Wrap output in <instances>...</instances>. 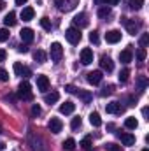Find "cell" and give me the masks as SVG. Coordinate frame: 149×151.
<instances>
[{
	"label": "cell",
	"instance_id": "obj_1",
	"mask_svg": "<svg viewBox=\"0 0 149 151\" xmlns=\"http://www.w3.org/2000/svg\"><path fill=\"white\" fill-rule=\"evenodd\" d=\"M27 142H28V146H30V150L32 151H49V148L46 146V142H44V139L35 134L34 130H28V134H27Z\"/></svg>",
	"mask_w": 149,
	"mask_h": 151
},
{
	"label": "cell",
	"instance_id": "obj_2",
	"mask_svg": "<svg viewBox=\"0 0 149 151\" xmlns=\"http://www.w3.org/2000/svg\"><path fill=\"white\" fill-rule=\"evenodd\" d=\"M18 97L21 100H32L34 99V93H32V86L28 81H21L19 83V88H18Z\"/></svg>",
	"mask_w": 149,
	"mask_h": 151
},
{
	"label": "cell",
	"instance_id": "obj_3",
	"mask_svg": "<svg viewBox=\"0 0 149 151\" xmlns=\"http://www.w3.org/2000/svg\"><path fill=\"white\" fill-rule=\"evenodd\" d=\"M77 4H79V0H54V5H56L60 11H63V12L72 11Z\"/></svg>",
	"mask_w": 149,
	"mask_h": 151
},
{
	"label": "cell",
	"instance_id": "obj_4",
	"mask_svg": "<svg viewBox=\"0 0 149 151\" xmlns=\"http://www.w3.org/2000/svg\"><path fill=\"white\" fill-rule=\"evenodd\" d=\"M121 23L126 27V30H128V34L130 35H135V34H139V30H140V23L139 21H130L128 18H121Z\"/></svg>",
	"mask_w": 149,
	"mask_h": 151
},
{
	"label": "cell",
	"instance_id": "obj_5",
	"mask_svg": "<svg viewBox=\"0 0 149 151\" xmlns=\"http://www.w3.org/2000/svg\"><path fill=\"white\" fill-rule=\"evenodd\" d=\"M49 55H51V60L53 62H60L62 56H63V47L60 42H53L51 44V49H49Z\"/></svg>",
	"mask_w": 149,
	"mask_h": 151
},
{
	"label": "cell",
	"instance_id": "obj_6",
	"mask_svg": "<svg viewBox=\"0 0 149 151\" xmlns=\"http://www.w3.org/2000/svg\"><path fill=\"white\" fill-rule=\"evenodd\" d=\"M81 30L79 28H75V27H70V28H67V32H65V39L70 42V44H77L79 40H81Z\"/></svg>",
	"mask_w": 149,
	"mask_h": 151
},
{
	"label": "cell",
	"instance_id": "obj_7",
	"mask_svg": "<svg viewBox=\"0 0 149 151\" xmlns=\"http://www.w3.org/2000/svg\"><path fill=\"white\" fill-rule=\"evenodd\" d=\"M12 69H14V74H16V76H21V77H25V79L32 76V70H30V69H28L27 65H21L19 62H16Z\"/></svg>",
	"mask_w": 149,
	"mask_h": 151
},
{
	"label": "cell",
	"instance_id": "obj_8",
	"mask_svg": "<svg viewBox=\"0 0 149 151\" xmlns=\"http://www.w3.org/2000/svg\"><path fill=\"white\" fill-rule=\"evenodd\" d=\"M72 21H74L75 28H86V27L90 25V21H88V16H86L84 12H79V14H75Z\"/></svg>",
	"mask_w": 149,
	"mask_h": 151
},
{
	"label": "cell",
	"instance_id": "obj_9",
	"mask_svg": "<svg viewBox=\"0 0 149 151\" xmlns=\"http://www.w3.org/2000/svg\"><path fill=\"white\" fill-rule=\"evenodd\" d=\"M47 128H49V132H53V134H60L62 128H63V123H62L60 118H51L49 123H47Z\"/></svg>",
	"mask_w": 149,
	"mask_h": 151
},
{
	"label": "cell",
	"instance_id": "obj_10",
	"mask_svg": "<svg viewBox=\"0 0 149 151\" xmlns=\"http://www.w3.org/2000/svg\"><path fill=\"white\" fill-rule=\"evenodd\" d=\"M105 111H107L109 114H121L123 111H125V107H123L119 102L114 100V102H109V104L105 106Z\"/></svg>",
	"mask_w": 149,
	"mask_h": 151
},
{
	"label": "cell",
	"instance_id": "obj_11",
	"mask_svg": "<svg viewBox=\"0 0 149 151\" xmlns=\"http://www.w3.org/2000/svg\"><path fill=\"white\" fill-rule=\"evenodd\" d=\"M100 67H102V70H105V72H112L114 70V62H112L111 56H102L100 58Z\"/></svg>",
	"mask_w": 149,
	"mask_h": 151
},
{
	"label": "cell",
	"instance_id": "obj_12",
	"mask_svg": "<svg viewBox=\"0 0 149 151\" xmlns=\"http://www.w3.org/2000/svg\"><path fill=\"white\" fill-rule=\"evenodd\" d=\"M91 62H93V51L90 47H84L81 51V63L82 65H90Z\"/></svg>",
	"mask_w": 149,
	"mask_h": 151
},
{
	"label": "cell",
	"instance_id": "obj_13",
	"mask_svg": "<svg viewBox=\"0 0 149 151\" xmlns=\"http://www.w3.org/2000/svg\"><path fill=\"white\" fill-rule=\"evenodd\" d=\"M117 137L121 139V142L125 146H133L135 144V135L132 134H126V132H117Z\"/></svg>",
	"mask_w": 149,
	"mask_h": 151
},
{
	"label": "cell",
	"instance_id": "obj_14",
	"mask_svg": "<svg viewBox=\"0 0 149 151\" xmlns=\"http://www.w3.org/2000/svg\"><path fill=\"white\" fill-rule=\"evenodd\" d=\"M102 72L100 70H93V72H88V76H86V79H88V83L90 84H100L102 83Z\"/></svg>",
	"mask_w": 149,
	"mask_h": 151
},
{
	"label": "cell",
	"instance_id": "obj_15",
	"mask_svg": "<svg viewBox=\"0 0 149 151\" xmlns=\"http://www.w3.org/2000/svg\"><path fill=\"white\" fill-rule=\"evenodd\" d=\"M37 90L39 91H47L49 90V79H47V76H37Z\"/></svg>",
	"mask_w": 149,
	"mask_h": 151
},
{
	"label": "cell",
	"instance_id": "obj_16",
	"mask_svg": "<svg viewBox=\"0 0 149 151\" xmlns=\"http://www.w3.org/2000/svg\"><path fill=\"white\" fill-rule=\"evenodd\" d=\"M105 40H107L109 44L119 42V40H121V32H119V30H109V32L105 34Z\"/></svg>",
	"mask_w": 149,
	"mask_h": 151
},
{
	"label": "cell",
	"instance_id": "obj_17",
	"mask_svg": "<svg viewBox=\"0 0 149 151\" xmlns=\"http://www.w3.org/2000/svg\"><path fill=\"white\" fill-rule=\"evenodd\" d=\"M34 16H35L34 7H23V11H21V19L23 21H32Z\"/></svg>",
	"mask_w": 149,
	"mask_h": 151
},
{
	"label": "cell",
	"instance_id": "obj_18",
	"mask_svg": "<svg viewBox=\"0 0 149 151\" xmlns=\"http://www.w3.org/2000/svg\"><path fill=\"white\" fill-rule=\"evenodd\" d=\"M58 100H60V93L54 91V90H53L51 93H46V95H44V102L49 104V106H51V104H56Z\"/></svg>",
	"mask_w": 149,
	"mask_h": 151
},
{
	"label": "cell",
	"instance_id": "obj_19",
	"mask_svg": "<svg viewBox=\"0 0 149 151\" xmlns=\"http://www.w3.org/2000/svg\"><path fill=\"white\" fill-rule=\"evenodd\" d=\"M19 37H21L23 42H27V44H28V42H32V40H34V30H32V28H23V30L19 32Z\"/></svg>",
	"mask_w": 149,
	"mask_h": 151
},
{
	"label": "cell",
	"instance_id": "obj_20",
	"mask_svg": "<svg viewBox=\"0 0 149 151\" xmlns=\"http://www.w3.org/2000/svg\"><path fill=\"white\" fill-rule=\"evenodd\" d=\"M74 109H75V104L74 102H70V100H67L65 104L60 106V113L62 114H72L74 113Z\"/></svg>",
	"mask_w": 149,
	"mask_h": 151
},
{
	"label": "cell",
	"instance_id": "obj_21",
	"mask_svg": "<svg viewBox=\"0 0 149 151\" xmlns=\"http://www.w3.org/2000/svg\"><path fill=\"white\" fill-rule=\"evenodd\" d=\"M132 58H133V55H132V49H130V47H126V49H123V51L119 53V60H121L123 63H130Z\"/></svg>",
	"mask_w": 149,
	"mask_h": 151
},
{
	"label": "cell",
	"instance_id": "obj_22",
	"mask_svg": "<svg viewBox=\"0 0 149 151\" xmlns=\"http://www.w3.org/2000/svg\"><path fill=\"white\" fill-rule=\"evenodd\" d=\"M75 93H77V97H79L84 104H90L91 99H93V95H91L90 91H86V90H75Z\"/></svg>",
	"mask_w": 149,
	"mask_h": 151
},
{
	"label": "cell",
	"instance_id": "obj_23",
	"mask_svg": "<svg viewBox=\"0 0 149 151\" xmlns=\"http://www.w3.org/2000/svg\"><path fill=\"white\" fill-rule=\"evenodd\" d=\"M16 23H18V19H16V12L11 11V12L4 18V25H5V27H14Z\"/></svg>",
	"mask_w": 149,
	"mask_h": 151
},
{
	"label": "cell",
	"instance_id": "obj_24",
	"mask_svg": "<svg viewBox=\"0 0 149 151\" xmlns=\"http://www.w3.org/2000/svg\"><path fill=\"white\" fill-rule=\"evenodd\" d=\"M125 127H126L128 130H135V128L139 127V121H137L133 116H130V118H126V119H125Z\"/></svg>",
	"mask_w": 149,
	"mask_h": 151
},
{
	"label": "cell",
	"instance_id": "obj_25",
	"mask_svg": "<svg viewBox=\"0 0 149 151\" xmlns=\"http://www.w3.org/2000/svg\"><path fill=\"white\" fill-rule=\"evenodd\" d=\"M34 60H35V62H39V63H44V62L47 60V55H46V51L37 49V51L34 53Z\"/></svg>",
	"mask_w": 149,
	"mask_h": 151
},
{
	"label": "cell",
	"instance_id": "obj_26",
	"mask_svg": "<svg viewBox=\"0 0 149 151\" xmlns=\"http://www.w3.org/2000/svg\"><path fill=\"white\" fill-rule=\"evenodd\" d=\"M90 123H91L93 127H100V125H102L100 114H98V113H91V114H90Z\"/></svg>",
	"mask_w": 149,
	"mask_h": 151
},
{
	"label": "cell",
	"instance_id": "obj_27",
	"mask_svg": "<svg viewBox=\"0 0 149 151\" xmlns=\"http://www.w3.org/2000/svg\"><path fill=\"white\" fill-rule=\"evenodd\" d=\"M128 5H130V9H132V11H140V9H142V5H144V0H130V2H128Z\"/></svg>",
	"mask_w": 149,
	"mask_h": 151
},
{
	"label": "cell",
	"instance_id": "obj_28",
	"mask_svg": "<svg viewBox=\"0 0 149 151\" xmlns=\"http://www.w3.org/2000/svg\"><path fill=\"white\" fill-rule=\"evenodd\" d=\"M148 84H149V81H148L146 76H139V77H137V86H139V90H146Z\"/></svg>",
	"mask_w": 149,
	"mask_h": 151
},
{
	"label": "cell",
	"instance_id": "obj_29",
	"mask_svg": "<svg viewBox=\"0 0 149 151\" xmlns=\"http://www.w3.org/2000/svg\"><path fill=\"white\" fill-rule=\"evenodd\" d=\"M62 146H63V150H65V151H74L75 150V141L70 137V139L63 141V144H62Z\"/></svg>",
	"mask_w": 149,
	"mask_h": 151
},
{
	"label": "cell",
	"instance_id": "obj_30",
	"mask_svg": "<svg viewBox=\"0 0 149 151\" xmlns=\"http://www.w3.org/2000/svg\"><path fill=\"white\" fill-rule=\"evenodd\" d=\"M111 14V7L109 5H100L98 7V18H107Z\"/></svg>",
	"mask_w": 149,
	"mask_h": 151
},
{
	"label": "cell",
	"instance_id": "obj_31",
	"mask_svg": "<svg viewBox=\"0 0 149 151\" xmlns=\"http://www.w3.org/2000/svg\"><path fill=\"white\" fill-rule=\"evenodd\" d=\"M81 148L84 151H91L93 150V144H91V139L90 137H84L82 141H81Z\"/></svg>",
	"mask_w": 149,
	"mask_h": 151
},
{
	"label": "cell",
	"instance_id": "obj_32",
	"mask_svg": "<svg viewBox=\"0 0 149 151\" xmlns=\"http://www.w3.org/2000/svg\"><path fill=\"white\" fill-rule=\"evenodd\" d=\"M40 27H42L44 30H47V32H49V30H51V21H49V18H46V16H44V18H40Z\"/></svg>",
	"mask_w": 149,
	"mask_h": 151
},
{
	"label": "cell",
	"instance_id": "obj_33",
	"mask_svg": "<svg viewBox=\"0 0 149 151\" xmlns=\"http://www.w3.org/2000/svg\"><path fill=\"white\" fill-rule=\"evenodd\" d=\"M128 76H130V70L128 69H123L119 72V83H126L128 81Z\"/></svg>",
	"mask_w": 149,
	"mask_h": 151
},
{
	"label": "cell",
	"instance_id": "obj_34",
	"mask_svg": "<svg viewBox=\"0 0 149 151\" xmlns=\"http://www.w3.org/2000/svg\"><path fill=\"white\" fill-rule=\"evenodd\" d=\"M82 125V119L79 118V116H75V118H72V123H70V127H72V130H77L79 127Z\"/></svg>",
	"mask_w": 149,
	"mask_h": 151
},
{
	"label": "cell",
	"instance_id": "obj_35",
	"mask_svg": "<svg viewBox=\"0 0 149 151\" xmlns=\"http://www.w3.org/2000/svg\"><path fill=\"white\" fill-rule=\"evenodd\" d=\"M9 30L7 28H0V42H5V40H9Z\"/></svg>",
	"mask_w": 149,
	"mask_h": 151
},
{
	"label": "cell",
	"instance_id": "obj_36",
	"mask_svg": "<svg viewBox=\"0 0 149 151\" xmlns=\"http://www.w3.org/2000/svg\"><path fill=\"white\" fill-rule=\"evenodd\" d=\"M112 90H114V86H112V84L104 86V88H102V91H100V95H102V97H107V95H111V93H112Z\"/></svg>",
	"mask_w": 149,
	"mask_h": 151
},
{
	"label": "cell",
	"instance_id": "obj_37",
	"mask_svg": "<svg viewBox=\"0 0 149 151\" xmlns=\"http://www.w3.org/2000/svg\"><path fill=\"white\" fill-rule=\"evenodd\" d=\"M9 81V72L5 69H0V83H7Z\"/></svg>",
	"mask_w": 149,
	"mask_h": 151
},
{
	"label": "cell",
	"instance_id": "obj_38",
	"mask_svg": "<svg viewBox=\"0 0 149 151\" xmlns=\"http://www.w3.org/2000/svg\"><path fill=\"white\" fill-rule=\"evenodd\" d=\"M146 55H148V53H146V47H140V49L137 51V58H139V62H144V60H146Z\"/></svg>",
	"mask_w": 149,
	"mask_h": 151
},
{
	"label": "cell",
	"instance_id": "obj_39",
	"mask_svg": "<svg viewBox=\"0 0 149 151\" xmlns=\"http://www.w3.org/2000/svg\"><path fill=\"white\" fill-rule=\"evenodd\" d=\"M95 2H97V4H102V5H109V7H111V5H116L119 0H95Z\"/></svg>",
	"mask_w": 149,
	"mask_h": 151
},
{
	"label": "cell",
	"instance_id": "obj_40",
	"mask_svg": "<svg viewBox=\"0 0 149 151\" xmlns=\"http://www.w3.org/2000/svg\"><path fill=\"white\" fill-rule=\"evenodd\" d=\"M139 42H140V47H146V46H148V42H149V35H148V34H142Z\"/></svg>",
	"mask_w": 149,
	"mask_h": 151
},
{
	"label": "cell",
	"instance_id": "obj_41",
	"mask_svg": "<svg viewBox=\"0 0 149 151\" xmlns=\"http://www.w3.org/2000/svg\"><path fill=\"white\" fill-rule=\"evenodd\" d=\"M40 113H42L40 106H39V104H34V106H32V114H34V116H39Z\"/></svg>",
	"mask_w": 149,
	"mask_h": 151
},
{
	"label": "cell",
	"instance_id": "obj_42",
	"mask_svg": "<svg viewBox=\"0 0 149 151\" xmlns=\"http://www.w3.org/2000/svg\"><path fill=\"white\" fill-rule=\"evenodd\" d=\"M90 42L98 44V34H97V32H91V34H90Z\"/></svg>",
	"mask_w": 149,
	"mask_h": 151
},
{
	"label": "cell",
	"instance_id": "obj_43",
	"mask_svg": "<svg viewBox=\"0 0 149 151\" xmlns=\"http://www.w3.org/2000/svg\"><path fill=\"white\" fill-rule=\"evenodd\" d=\"M105 148H107L109 151H121V148H119V146H116V144H112V142H109Z\"/></svg>",
	"mask_w": 149,
	"mask_h": 151
},
{
	"label": "cell",
	"instance_id": "obj_44",
	"mask_svg": "<svg viewBox=\"0 0 149 151\" xmlns=\"http://www.w3.org/2000/svg\"><path fill=\"white\" fill-rule=\"evenodd\" d=\"M75 90H77V88H74L72 84H67V86H65V91H69V93H75Z\"/></svg>",
	"mask_w": 149,
	"mask_h": 151
},
{
	"label": "cell",
	"instance_id": "obj_45",
	"mask_svg": "<svg viewBox=\"0 0 149 151\" xmlns=\"http://www.w3.org/2000/svg\"><path fill=\"white\" fill-rule=\"evenodd\" d=\"M5 58H7V53H5V49H0V63H2Z\"/></svg>",
	"mask_w": 149,
	"mask_h": 151
},
{
	"label": "cell",
	"instance_id": "obj_46",
	"mask_svg": "<svg viewBox=\"0 0 149 151\" xmlns=\"http://www.w3.org/2000/svg\"><path fill=\"white\" fill-rule=\"evenodd\" d=\"M18 51H19V53H28V47H27L25 44H21V46L18 47Z\"/></svg>",
	"mask_w": 149,
	"mask_h": 151
},
{
	"label": "cell",
	"instance_id": "obj_47",
	"mask_svg": "<svg viewBox=\"0 0 149 151\" xmlns=\"http://www.w3.org/2000/svg\"><path fill=\"white\" fill-rule=\"evenodd\" d=\"M148 114H149V109H148V107H144V109H142V116H144L146 119H149V118H148Z\"/></svg>",
	"mask_w": 149,
	"mask_h": 151
},
{
	"label": "cell",
	"instance_id": "obj_48",
	"mask_svg": "<svg viewBox=\"0 0 149 151\" xmlns=\"http://www.w3.org/2000/svg\"><path fill=\"white\" fill-rule=\"evenodd\" d=\"M28 0H16V5H23V4H27Z\"/></svg>",
	"mask_w": 149,
	"mask_h": 151
},
{
	"label": "cell",
	"instance_id": "obj_49",
	"mask_svg": "<svg viewBox=\"0 0 149 151\" xmlns=\"http://www.w3.org/2000/svg\"><path fill=\"white\" fill-rule=\"evenodd\" d=\"M4 7H5V2H4V0H0V11H4Z\"/></svg>",
	"mask_w": 149,
	"mask_h": 151
},
{
	"label": "cell",
	"instance_id": "obj_50",
	"mask_svg": "<svg viewBox=\"0 0 149 151\" xmlns=\"http://www.w3.org/2000/svg\"><path fill=\"white\" fill-rule=\"evenodd\" d=\"M5 150V144H4V142H0V151H4Z\"/></svg>",
	"mask_w": 149,
	"mask_h": 151
},
{
	"label": "cell",
	"instance_id": "obj_51",
	"mask_svg": "<svg viewBox=\"0 0 149 151\" xmlns=\"http://www.w3.org/2000/svg\"><path fill=\"white\" fill-rule=\"evenodd\" d=\"M142 151H149V150H148V148H144V150H142Z\"/></svg>",
	"mask_w": 149,
	"mask_h": 151
}]
</instances>
